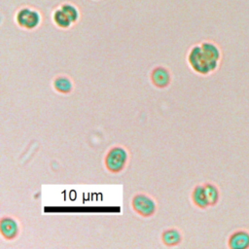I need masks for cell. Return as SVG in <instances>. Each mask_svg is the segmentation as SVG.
Instances as JSON below:
<instances>
[{"instance_id":"1","label":"cell","mask_w":249,"mask_h":249,"mask_svg":"<svg viewBox=\"0 0 249 249\" xmlns=\"http://www.w3.org/2000/svg\"><path fill=\"white\" fill-rule=\"evenodd\" d=\"M222 56V50L219 45L212 41H202L191 47L187 61L194 72L207 76L219 69Z\"/></svg>"},{"instance_id":"2","label":"cell","mask_w":249,"mask_h":249,"mask_svg":"<svg viewBox=\"0 0 249 249\" xmlns=\"http://www.w3.org/2000/svg\"><path fill=\"white\" fill-rule=\"evenodd\" d=\"M129 160L127 149L121 145L111 147L105 154L103 163L106 170L112 174H118L124 170Z\"/></svg>"},{"instance_id":"3","label":"cell","mask_w":249,"mask_h":249,"mask_svg":"<svg viewBox=\"0 0 249 249\" xmlns=\"http://www.w3.org/2000/svg\"><path fill=\"white\" fill-rule=\"evenodd\" d=\"M42 14L40 11L33 7L23 6L19 8L15 17L17 24L25 30H35L42 23Z\"/></svg>"},{"instance_id":"4","label":"cell","mask_w":249,"mask_h":249,"mask_svg":"<svg viewBox=\"0 0 249 249\" xmlns=\"http://www.w3.org/2000/svg\"><path fill=\"white\" fill-rule=\"evenodd\" d=\"M131 207L137 215L143 218H149L157 212L158 204L150 195L138 193L131 198Z\"/></svg>"},{"instance_id":"5","label":"cell","mask_w":249,"mask_h":249,"mask_svg":"<svg viewBox=\"0 0 249 249\" xmlns=\"http://www.w3.org/2000/svg\"><path fill=\"white\" fill-rule=\"evenodd\" d=\"M150 80L155 88L163 89L170 86L172 82V75L168 68L159 65L152 69L150 73Z\"/></svg>"},{"instance_id":"6","label":"cell","mask_w":249,"mask_h":249,"mask_svg":"<svg viewBox=\"0 0 249 249\" xmlns=\"http://www.w3.org/2000/svg\"><path fill=\"white\" fill-rule=\"evenodd\" d=\"M20 228L18 221L12 216H4L0 220L1 236L8 241L16 239L19 235Z\"/></svg>"},{"instance_id":"7","label":"cell","mask_w":249,"mask_h":249,"mask_svg":"<svg viewBox=\"0 0 249 249\" xmlns=\"http://www.w3.org/2000/svg\"><path fill=\"white\" fill-rule=\"evenodd\" d=\"M228 247L231 249H248L249 231L239 229L232 231L228 238Z\"/></svg>"},{"instance_id":"8","label":"cell","mask_w":249,"mask_h":249,"mask_svg":"<svg viewBox=\"0 0 249 249\" xmlns=\"http://www.w3.org/2000/svg\"><path fill=\"white\" fill-rule=\"evenodd\" d=\"M161 242L167 247H174L181 244L183 240L182 231L177 228H168L161 232Z\"/></svg>"},{"instance_id":"9","label":"cell","mask_w":249,"mask_h":249,"mask_svg":"<svg viewBox=\"0 0 249 249\" xmlns=\"http://www.w3.org/2000/svg\"><path fill=\"white\" fill-rule=\"evenodd\" d=\"M53 89L61 94H69L74 89V83L69 76L58 75L53 81Z\"/></svg>"},{"instance_id":"10","label":"cell","mask_w":249,"mask_h":249,"mask_svg":"<svg viewBox=\"0 0 249 249\" xmlns=\"http://www.w3.org/2000/svg\"><path fill=\"white\" fill-rule=\"evenodd\" d=\"M191 198L194 205H196L199 209H206L209 206L206 196H205L203 184L196 185L194 187L191 194Z\"/></svg>"},{"instance_id":"11","label":"cell","mask_w":249,"mask_h":249,"mask_svg":"<svg viewBox=\"0 0 249 249\" xmlns=\"http://www.w3.org/2000/svg\"><path fill=\"white\" fill-rule=\"evenodd\" d=\"M53 21L58 28H61V29H68L72 25H74L70 17L66 14V12L60 6L53 11Z\"/></svg>"},{"instance_id":"12","label":"cell","mask_w":249,"mask_h":249,"mask_svg":"<svg viewBox=\"0 0 249 249\" xmlns=\"http://www.w3.org/2000/svg\"><path fill=\"white\" fill-rule=\"evenodd\" d=\"M205 196L208 201L209 206H216L220 199V191L216 184L212 182H205L203 183Z\"/></svg>"},{"instance_id":"13","label":"cell","mask_w":249,"mask_h":249,"mask_svg":"<svg viewBox=\"0 0 249 249\" xmlns=\"http://www.w3.org/2000/svg\"><path fill=\"white\" fill-rule=\"evenodd\" d=\"M60 7L66 12V14L70 17L73 23H77L80 19V11L77 6H75L72 3H63L60 5Z\"/></svg>"}]
</instances>
